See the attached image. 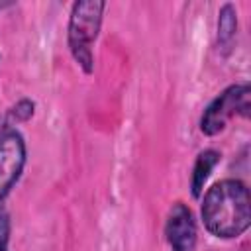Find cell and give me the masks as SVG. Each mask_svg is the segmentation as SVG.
<instances>
[{
  "label": "cell",
  "instance_id": "6da1fadb",
  "mask_svg": "<svg viewBox=\"0 0 251 251\" xmlns=\"http://www.w3.org/2000/svg\"><path fill=\"white\" fill-rule=\"evenodd\" d=\"M202 224L214 237L235 239L251 224L249 188L239 178H222L202 192Z\"/></svg>",
  "mask_w": 251,
  "mask_h": 251
},
{
  "label": "cell",
  "instance_id": "7a4b0ae2",
  "mask_svg": "<svg viewBox=\"0 0 251 251\" xmlns=\"http://www.w3.org/2000/svg\"><path fill=\"white\" fill-rule=\"evenodd\" d=\"M106 2L98 0H80L75 2L69 14L67 24V47L75 63L82 69L84 75L94 73V53L92 47L100 35Z\"/></svg>",
  "mask_w": 251,
  "mask_h": 251
},
{
  "label": "cell",
  "instance_id": "3957f363",
  "mask_svg": "<svg viewBox=\"0 0 251 251\" xmlns=\"http://www.w3.org/2000/svg\"><path fill=\"white\" fill-rule=\"evenodd\" d=\"M251 110V88L247 82L231 84L222 90L202 112L200 116V131L208 137L218 135L227 127V124L235 118H247Z\"/></svg>",
  "mask_w": 251,
  "mask_h": 251
},
{
  "label": "cell",
  "instance_id": "277c9868",
  "mask_svg": "<svg viewBox=\"0 0 251 251\" xmlns=\"http://www.w3.org/2000/svg\"><path fill=\"white\" fill-rule=\"evenodd\" d=\"M27 161V147L24 135L14 127L4 124L0 127V208L22 178Z\"/></svg>",
  "mask_w": 251,
  "mask_h": 251
},
{
  "label": "cell",
  "instance_id": "5b68a950",
  "mask_svg": "<svg viewBox=\"0 0 251 251\" xmlns=\"http://www.w3.org/2000/svg\"><path fill=\"white\" fill-rule=\"evenodd\" d=\"M165 239L173 251H194L198 227L192 210L184 202H175L165 220Z\"/></svg>",
  "mask_w": 251,
  "mask_h": 251
},
{
  "label": "cell",
  "instance_id": "8992f818",
  "mask_svg": "<svg viewBox=\"0 0 251 251\" xmlns=\"http://www.w3.org/2000/svg\"><path fill=\"white\" fill-rule=\"evenodd\" d=\"M222 161V153L216 149H204L198 153L194 165H192V173H190V192L194 198H200L204 192V184L208 180V176L212 175V171L220 165Z\"/></svg>",
  "mask_w": 251,
  "mask_h": 251
},
{
  "label": "cell",
  "instance_id": "52a82bcc",
  "mask_svg": "<svg viewBox=\"0 0 251 251\" xmlns=\"http://www.w3.org/2000/svg\"><path fill=\"white\" fill-rule=\"evenodd\" d=\"M237 33V10L231 2L224 4L218 12V47L229 51Z\"/></svg>",
  "mask_w": 251,
  "mask_h": 251
},
{
  "label": "cell",
  "instance_id": "ba28073f",
  "mask_svg": "<svg viewBox=\"0 0 251 251\" xmlns=\"http://www.w3.org/2000/svg\"><path fill=\"white\" fill-rule=\"evenodd\" d=\"M35 114V102L29 98H20L14 106L8 108V126H16V124H25L33 118Z\"/></svg>",
  "mask_w": 251,
  "mask_h": 251
},
{
  "label": "cell",
  "instance_id": "9c48e42d",
  "mask_svg": "<svg viewBox=\"0 0 251 251\" xmlns=\"http://www.w3.org/2000/svg\"><path fill=\"white\" fill-rule=\"evenodd\" d=\"M10 216L4 208H0V251H10L8 245H10Z\"/></svg>",
  "mask_w": 251,
  "mask_h": 251
},
{
  "label": "cell",
  "instance_id": "30bf717a",
  "mask_svg": "<svg viewBox=\"0 0 251 251\" xmlns=\"http://www.w3.org/2000/svg\"><path fill=\"white\" fill-rule=\"evenodd\" d=\"M10 6H14V2H0V12L6 10V8H10Z\"/></svg>",
  "mask_w": 251,
  "mask_h": 251
}]
</instances>
